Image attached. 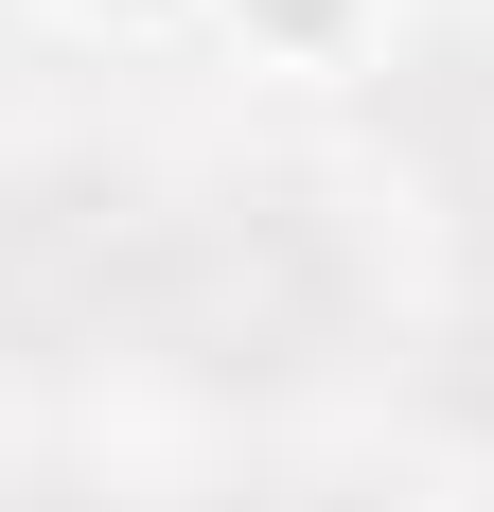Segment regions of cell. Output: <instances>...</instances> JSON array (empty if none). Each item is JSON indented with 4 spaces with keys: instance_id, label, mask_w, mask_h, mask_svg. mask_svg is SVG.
Here are the masks:
<instances>
[{
    "instance_id": "cell-3",
    "label": "cell",
    "mask_w": 494,
    "mask_h": 512,
    "mask_svg": "<svg viewBox=\"0 0 494 512\" xmlns=\"http://www.w3.org/2000/svg\"><path fill=\"white\" fill-rule=\"evenodd\" d=\"M0 512H89V477H53V460H0Z\"/></svg>"
},
{
    "instance_id": "cell-4",
    "label": "cell",
    "mask_w": 494,
    "mask_h": 512,
    "mask_svg": "<svg viewBox=\"0 0 494 512\" xmlns=\"http://www.w3.org/2000/svg\"><path fill=\"white\" fill-rule=\"evenodd\" d=\"M265 512H406V495H371V477H283Z\"/></svg>"
},
{
    "instance_id": "cell-2",
    "label": "cell",
    "mask_w": 494,
    "mask_h": 512,
    "mask_svg": "<svg viewBox=\"0 0 494 512\" xmlns=\"http://www.w3.org/2000/svg\"><path fill=\"white\" fill-rule=\"evenodd\" d=\"M159 195L142 159H89V142H36L0 159V371H124L142 354V265H159Z\"/></svg>"
},
{
    "instance_id": "cell-1",
    "label": "cell",
    "mask_w": 494,
    "mask_h": 512,
    "mask_svg": "<svg viewBox=\"0 0 494 512\" xmlns=\"http://www.w3.org/2000/svg\"><path fill=\"white\" fill-rule=\"evenodd\" d=\"M371 336V248L318 177H177L159 195V265H142V389H318Z\"/></svg>"
}]
</instances>
